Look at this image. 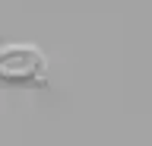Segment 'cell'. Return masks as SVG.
<instances>
[{
    "label": "cell",
    "mask_w": 152,
    "mask_h": 146,
    "mask_svg": "<svg viewBox=\"0 0 152 146\" xmlns=\"http://www.w3.org/2000/svg\"><path fill=\"white\" fill-rule=\"evenodd\" d=\"M45 70H48V60L35 45H22V41L0 45V83L32 86V83L45 79Z\"/></svg>",
    "instance_id": "6da1fadb"
}]
</instances>
